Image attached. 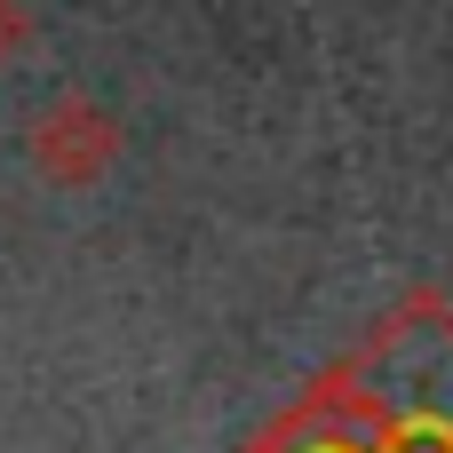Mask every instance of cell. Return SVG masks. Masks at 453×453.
Returning a JSON list of instances; mask_svg holds the SVG:
<instances>
[{
    "mask_svg": "<svg viewBox=\"0 0 453 453\" xmlns=\"http://www.w3.org/2000/svg\"><path fill=\"white\" fill-rule=\"evenodd\" d=\"M119 151H127L119 111L96 104V96H80V88H72V96H48V104L32 111V127H24L32 175L56 183V191H96V183L119 167Z\"/></svg>",
    "mask_w": 453,
    "mask_h": 453,
    "instance_id": "cell-1",
    "label": "cell"
},
{
    "mask_svg": "<svg viewBox=\"0 0 453 453\" xmlns=\"http://www.w3.org/2000/svg\"><path fill=\"white\" fill-rule=\"evenodd\" d=\"M32 40H40V16H32V0H0V72H8V64H16Z\"/></svg>",
    "mask_w": 453,
    "mask_h": 453,
    "instance_id": "cell-2",
    "label": "cell"
}]
</instances>
